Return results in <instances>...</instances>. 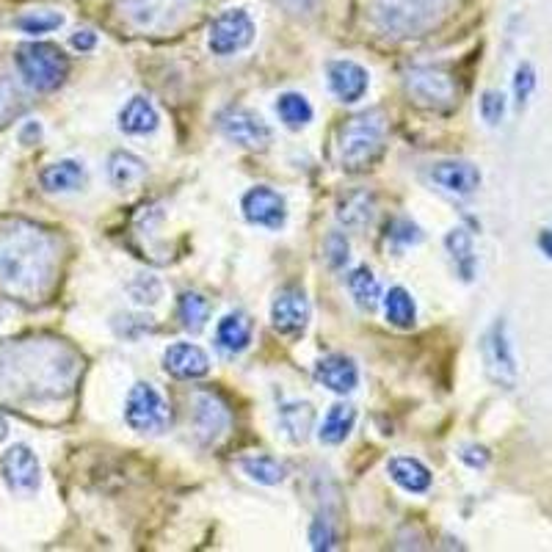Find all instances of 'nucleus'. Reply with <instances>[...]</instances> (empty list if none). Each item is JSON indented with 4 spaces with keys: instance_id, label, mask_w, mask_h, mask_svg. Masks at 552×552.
Wrapping results in <instances>:
<instances>
[{
    "instance_id": "1",
    "label": "nucleus",
    "mask_w": 552,
    "mask_h": 552,
    "mask_svg": "<svg viewBox=\"0 0 552 552\" xmlns=\"http://www.w3.org/2000/svg\"><path fill=\"white\" fill-rule=\"evenodd\" d=\"M53 241L31 224L14 221L0 230V293L31 301L42 296L53 276Z\"/></svg>"
},
{
    "instance_id": "2",
    "label": "nucleus",
    "mask_w": 552,
    "mask_h": 552,
    "mask_svg": "<svg viewBox=\"0 0 552 552\" xmlns=\"http://www.w3.org/2000/svg\"><path fill=\"white\" fill-rule=\"evenodd\" d=\"M384 114L381 111H365V114L351 116L340 127L337 150H340V163L348 172H365L379 161L384 152Z\"/></svg>"
},
{
    "instance_id": "3",
    "label": "nucleus",
    "mask_w": 552,
    "mask_h": 552,
    "mask_svg": "<svg viewBox=\"0 0 552 552\" xmlns=\"http://www.w3.org/2000/svg\"><path fill=\"white\" fill-rule=\"evenodd\" d=\"M448 9V0H376L370 17L381 31L392 36H417L437 23Z\"/></svg>"
},
{
    "instance_id": "4",
    "label": "nucleus",
    "mask_w": 552,
    "mask_h": 552,
    "mask_svg": "<svg viewBox=\"0 0 552 552\" xmlns=\"http://www.w3.org/2000/svg\"><path fill=\"white\" fill-rule=\"evenodd\" d=\"M14 64L20 69V78L34 92H53L69 75V58L64 50L50 42H25L17 47Z\"/></svg>"
},
{
    "instance_id": "5",
    "label": "nucleus",
    "mask_w": 552,
    "mask_h": 552,
    "mask_svg": "<svg viewBox=\"0 0 552 552\" xmlns=\"http://www.w3.org/2000/svg\"><path fill=\"white\" fill-rule=\"evenodd\" d=\"M481 354L486 376L495 381V384H500V387L514 390V384H517V357H514L511 334H508V326L503 318H497L486 329L481 343Z\"/></svg>"
},
{
    "instance_id": "6",
    "label": "nucleus",
    "mask_w": 552,
    "mask_h": 552,
    "mask_svg": "<svg viewBox=\"0 0 552 552\" xmlns=\"http://www.w3.org/2000/svg\"><path fill=\"white\" fill-rule=\"evenodd\" d=\"M125 423L138 434H161L169 423V406L147 381H138L130 387L125 401Z\"/></svg>"
},
{
    "instance_id": "7",
    "label": "nucleus",
    "mask_w": 552,
    "mask_h": 552,
    "mask_svg": "<svg viewBox=\"0 0 552 552\" xmlns=\"http://www.w3.org/2000/svg\"><path fill=\"white\" fill-rule=\"evenodd\" d=\"M254 42V23L243 9H227L221 12L213 25H210V36H207V47L216 56H232L241 53L243 47Z\"/></svg>"
},
{
    "instance_id": "8",
    "label": "nucleus",
    "mask_w": 552,
    "mask_h": 552,
    "mask_svg": "<svg viewBox=\"0 0 552 552\" xmlns=\"http://www.w3.org/2000/svg\"><path fill=\"white\" fill-rule=\"evenodd\" d=\"M406 89L417 103L428 105V108H450L456 103V83L442 69H412L406 78Z\"/></svg>"
},
{
    "instance_id": "9",
    "label": "nucleus",
    "mask_w": 552,
    "mask_h": 552,
    "mask_svg": "<svg viewBox=\"0 0 552 552\" xmlns=\"http://www.w3.org/2000/svg\"><path fill=\"white\" fill-rule=\"evenodd\" d=\"M219 130L224 136L241 144V147H249V150H263L271 144V127L265 125L263 116H257L249 108H230L219 116Z\"/></svg>"
},
{
    "instance_id": "10",
    "label": "nucleus",
    "mask_w": 552,
    "mask_h": 552,
    "mask_svg": "<svg viewBox=\"0 0 552 552\" xmlns=\"http://www.w3.org/2000/svg\"><path fill=\"white\" fill-rule=\"evenodd\" d=\"M271 323L285 337H299L310 323V301L301 288H282L271 304Z\"/></svg>"
},
{
    "instance_id": "11",
    "label": "nucleus",
    "mask_w": 552,
    "mask_h": 552,
    "mask_svg": "<svg viewBox=\"0 0 552 552\" xmlns=\"http://www.w3.org/2000/svg\"><path fill=\"white\" fill-rule=\"evenodd\" d=\"M0 470H3V481L12 492H36L39 481H42L39 459L28 445H12L6 450L3 461H0Z\"/></svg>"
},
{
    "instance_id": "12",
    "label": "nucleus",
    "mask_w": 552,
    "mask_h": 552,
    "mask_svg": "<svg viewBox=\"0 0 552 552\" xmlns=\"http://www.w3.org/2000/svg\"><path fill=\"white\" fill-rule=\"evenodd\" d=\"M241 207L246 221H252L257 227H265V230H279L285 224V219H288L285 199H282V194H276L274 188H268V185H257L252 191H246Z\"/></svg>"
},
{
    "instance_id": "13",
    "label": "nucleus",
    "mask_w": 552,
    "mask_h": 552,
    "mask_svg": "<svg viewBox=\"0 0 552 552\" xmlns=\"http://www.w3.org/2000/svg\"><path fill=\"white\" fill-rule=\"evenodd\" d=\"M191 423H194L196 437L202 439L205 445H210V442H219L227 434V428H230V412H227V406L216 395L199 392L194 398V417H191Z\"/></svg>"
},
{
    "instance_id": "14",
    "label": "nucleus",
    "mask_w": 552,
    "mask_h": 552,
    "mask_svg": "<svg viewBox=\"0 0 552 552\" xmlns=\"http://www.w3.org/2000/svg\"><path fill=\"white\" fill-rule=\"evenodd\" d=\"M368 83V69L357 64V61L340 58V61L329 64V89L343 103H359L365 97V92H368Z\"/></svg>"
},
{
    "instance_id": "15",
    "label": "nucleus",
    "mask_w": 552,
    "mask_h": 552,
    "mask_svg": "<svg viewBox=\"0 0 552 552\" xmlns=\"http://www.w3.org/2000/svg\"><path fill=\"white\" fill-rule=\"evenodd\" d=\"M163 368L174 379H202L210 373V357L194 343H174L163 351Z\"/></svg>"
},
{
    "instance_id": "16",
    "label": "nucleus",
    "mask_w": 552,
    "mask_h": 552,
    "mask_svg": "<svg viewBox=\"0 0 552 552\" xmlns=\"http://www.w3.org/2000/svg\"><path fill=\"white\" fill-rule=\"evenodd\" d=\"M431 180L448 194L470 196L481 185V172H478V166L467 161H442L431 169Z\"/></svg>"
},
{
    "instance_id": "17",
    "label": "nucleus",
    "mask_w": 552,
    "mask_h": 552,
    "mask_svg": "<svg viewBox=\"0 0 552 552\" xmlns=\"http://www.w3.org/2000/svg\"><path fill=\"white\" fill-rule=\"evenodd\" d=\"M315 379L337 395H348L359 384V370L345 354H329L315 365Z\"/></svg>"
},
{
    "instance_id": "18",
    "label": "nucleus",
    "mask_w": 552,
    "mask_h": 552,
    "mask_svg": "<svg viewBox=\"0 0 552 552\" xmlns=\"http://www.w3.org/2000/svg\"><path fill=\"white\" fill-rule=\"evenodd\" d=\"M252 318L246 312H230L216 326V343L227 354H241L252 343Z\"/></svg>"
},
{
    "instance_id": "19",
    "label": "nucleus",
    "mask_w": 552,
    "mask_h": 552,
    "mask_svg": "<svg viewBox=\"0 0 552 552\" xmlns=\"http://www.w3.org/2000/svg\"><path fill=\"white\" fill-rule=\"evenodd\" d=\"M161 122V116L155 111V105L147 97H133L127 100V105L119 111V130L127 136H147Z\"/></svg>"
},
{
    "instance_id": "20",
    "label": "nucleus",
    "mask_w": 552,
    "mask_h": 552,
    "mask_svg": "<svg viewBox=\"0 0 552 552\" xmlns=\"http://www.w3.org/2000/svg\"><path fill=\"white\" fill-rule=\"evenodd\" d=\"M387 472H390L392 481L398 483L403 492H409V495H423V492L431 489V470H428L423 461L395 456L387 464Z\"/></svg>"
},
{
    "instance_id": "21",
    "label": "nucleus",
    "mask_w": 552,
    "mask_h": 552,
    "mask_svg": "<svg viewBox=\"0 0 552 552\" xmlns=\"http://www.w3.org/2000/svg\"><path fill=\"white\" fill-rule=\"evenodd\" d=\"M354 423H357V409L351 403H334L318 428V439L323 445H340L351 437Z\"/></svg>"
},
{
    "instance_id": "22",
    "label": "nucleus",
    "mask_w": 552,
    "mask_h": 552,
    "mask_svg": "<svg viewBox=\"0 0 552 552\" xmlns=\"http://www.w3.org/2000/svg\"><path fill=\"white\" fill-rule=\"evenodd\" d=\"M39 180L50 194H67V191H78L86 183V169L78 161H58L47 166Z\"/></svg>"
},
{
    "instance_id": "23",
    "label": "nucleus",
    "mask_w": 552,
    "mask_h": 552,
    "mask_svg": "<svg viewBox=\"0 0 552 552\" xmlns=\"http://www.w3.org/2000/svg\"><path fill=\"white\" fill-rule=\"evenodd\" d=\"M279 426L293 442H307L315 426V409L307 401H288L279 406Z\"/></svg>"
},
{
    "instance_id": "24",
    "label": "nucleus",
    "mask_w": 552,
    "mask_h": 552,
    "mask_svg": "<svg viewBox=\"0 0 552 552\" xmlns=\"http://www.w3.org/2000/svg\"><path fill=\"white\" fill-rule=\"evenodd\" d=\"M445 246H448L450 257H453V263H456V271L464 282H472L475 279V265H478V257H475V249H472V238L470 232L456 230L448 232V238H445Z\"/></svg>"
},
{
    "instance_id": "25",
    "label": "nucleus",
    "mask_w": 552,
    "mask_h": 552,
    "mask_svg": "<svg viewBox=\"0 0 552 552\" xmlns=\"http://www.w3.org/2000/svg\"><path fill=\"white\" fill-rule=\"evenodd\" d=\"M373 210H376V202L373 196L365 194V191H357V194L345 196L340 207H337V219L340 224H345L348 230H362L373 221Z\"/></svg>"
},
{
    "instance_id": "26",
    "label": "nucleus",
    "mask_w": 552,
    "mask_h": 552,
    "mask_svg": "<svg viewBox=\"0 0 552 552\" xmlns=\"http://www.w3.org/2000/svg\"><path fill=\"white\" fill-rule=\"evenodd\" d=\"M241 470L252 478V481L263 483V486H279L288 478V467L282 461H276L274 456H265V453H257V456H243Z\"/></svg>"
},
{
    "instance_id": "27",
    "label": "nucleus",
    "mask_w": 552,
    "mask_h": 552,
    "mask_svg": "<svg viewBox=\"0 0 552 552\" xmlns=\"http://www.w3.org/2000/svg\"><path fill=\"white\" fill-rule=\"evenodd\" d=\"M384 315L395 329H412L417 321L412 293L406 288H390V293L384 296Z\"/></svg>"
},
{
    "instance_id": "28",
    "label": "nucleus",
    "mask_w": 552,
    "mask_h": 552,
    "mask_svg": "<svg viewBox=\"0 0 552 552\" xmlns=\"http://www.w3.org/2000/svg\"><path fill=\"white\" fill-rule=\"evenodd\" d=\"M348 290H351V296L357 301L362 310H376V304L381 301V288H379V279L373 276L368 265H359L351 271L348 276Z\"/></svg>"
},
{
    "instance_id": "29",
    "label": "nucleus",
    "mask_w": 552,
    "mask_h": 552,
    "mask_svg": "<svg viewBox=\"0 0 552 552\" xmlns=\"http://www.w3.org/2000/svg\"><path fill=\"white\" fill-rule=\"evenodd\" d=\"M147 174V166L141 158H136L133 152H116L108 161V177L116 188H130Z\"/></svg>"
},
{
    "instance_id": "30",
    "label": "nucleus",
    "mask_w": 552,
    "mask_h": 552,
    "mask_svg": "<svg viewBox=\"0 0 552 552\" xmlns=\"http://www.w3.org/2000/svg\"><path fill=\"white\" fill-rule=\"evenodd\" d=\"M177 315H180V323H183L188 332H202L207 318H210V301H207L202 293L188 290V293H183L180 301H177Z\"/></svg>"
},
{
    "instance_id": "31",
    "label": "nucleus",
    "mask_w": 552,
    "mask_h": 552,
    "mask_svg": "<svg viewBox=\"0 0 552 552\" xmlns=\"http://www.w3.org/2000/svg\"><path fill=\"white\" fill-rule=\"evenodd\" d=\"M276 114L290 127V130H301L312 122V105L307 103L304 94L285 92L276 100Z\"/></svg>"
},
{
    "instance_id": "32",
    "label": "nucleus",
    "mask_w": 552,
    "mask_h": 552,
    "mask_svg": "<svg viewBox=\"0 0 552 552\" xmlns=\"http://www.w3.org/2000/svg\"><path fill=\"white\" fill-rule=\"evenodd\" d=\"M191 0H127V12L136 17L141 25H152L155 17L174 14V9H183Z\"/></svg>"
},
{
    "instance_id": "33",
    "label": "nucleus",
    "mask_w": 552,
    "mask_h": 552,
    "mask_svg": "<svg viewBox=\"0 0 552 552\" xmlns=\"http://www.w3.org/2000/svg\"><path fill=\"white\" fill-rule=\"evenodd\" d=\"M17 28L23 31V34L39 36V34H50V31H56L64 25V14L58 12H28L23 17H17Z\"/></svg>"
},
{
    "instance_id": "34",
    "label": "nucleus",
    "mask_w": 552,
    "mask_h": 552,
    "mask_svg": "<svg viewBox=\"0 0 552 552\" xmlns=\"http://www.w3.org/2000/svg\"><path fill=\"white\" fill-rule=\"evenodd\" d=\"M310 541L312 550L326 552L337 547V528H334V519L329 514H318L310 528Z\"/></svg>"
},
{
    "instance_id": "35",
    "label": "nucleus",
    "mask_w": 552,
    "mask_h": 552,
    "mask_svg": "<svg viewBox=\"0 0 552 552\" xmlns=\"http://www.w3.org/2000/svg\"><path fill=\"white\" fill-rule=\"evenodd\" d=\"M533 92H536V69L528 61H522L517 72H514V100H517V108H525Z\"/></svg>"
},
{
    "instance_id": "36",
    "label": "nucleus",
    "mask_w": 552,
    "mask_h": 552,
    "mask_svg": "<svg viewBox=\"0 0 552 552\" xmlns=\"http://www.w3.org/2000/svg\"><path fill=\"white\" fill-rule=\"evenodd\" d=\"M506 116V97L500 92H483L481 97V119L489 127H497Z\"/></svg>"
},
{
    "instance_id": "37",
    "label": "nucleus",
    "mask_w": 552,
    "mask_h": 552,
    "mask_svg": "<svg viewBox=\"0 0 552 552\" xmlns=\"http://www.w3.org/2000/svg\"><path fill=\"white\" fill-rule=\"evenodd\" d=\"M387 238L403 243V246H414V243L423 241V232H420V227L412 224L409 219H395L390 227H387Z\"/></svg>"
},
{
    "instance_id": "38",
    "label": "nucleus",
    "mask_w": 552,
    "mask_h": 552,
    "mask_svg": "<svg viewBox=\"0 0 552 552\" xmlns=\"http://www.w3.org/2000/svg\"><path fill=\"white\" fill-rule=\"evenodd\" d=\"M130 293L138 304H155L161 299V282L155 276H138L136 282L130 285Z\"/></svg>"
},
{
    "instance_id": "39",
    "label": "nucleus",
    "mask_w": 552,
    "mask_h": 552,
    "mask_svg": "<svg viewBox=\"0 0 552 552\" xmlns=\"http://www.w3.org/2000/svg\"><path fill=\"white\" fill-rule=\"evenodd\" d=\"M326 260L332 268H340V265L348 263V241H345L343 232H332L326 238Z\"/></svg>"
},
{
    "instance_id": "40",
    "label": "nucleus",
    "mask_w": 552,
    "mask_h": 552,
    "mask_svg": "<svg viewBox=\"0 0 552 552\" xmlns=\"http://www.w3.org/2000/svg\"><path fill=\"white\" fill-rule=\"evenodd\" d=\"M459 459L472 470H483L489 464V450L481 448V445H467V448H461Z\"/></svg>"
},
{
    "instance_id": "41",
    "label": "nucleus",
    "mask_w": 552,
    "mask_h": 552,
    "mask_svg": "<svg viewBox=\"0 0 552 552\" xmlns=\"http://www.w3.org/2000/svg\"><path fill=\"white\" fill-rule=\"evenodd\" d=\"M94 45H97V34H94V31H78V34H72V47H75V50L86 53V50H92Z\"/></svg>"
},
{
    "instance_id": "42",
    "label": "nucleus",
    "mask_w": 552,
    "mask_h": 552,
    "mask_svg": "<svg viewBox=\"0 0 552 552\" xmlns=\"http://www.w3.org/2000/svg\"><path fill=\"white\" fill-rule=\"evenodd\" d=\"M279 3H282L285 9H290L293 14H310L318 0H279Z\"/></svg>"
},
{
    "instance_id": "43",
    "label": "nucleus",
    "mask_w": 552,
    "mask_h": 552,
    "mask_svg": "<svg viewBox=\"0 0 552 552\" xmlns=\"http://www.w3.org/2000/svg\"><path fill=\"white\" fill-rule=\"evenodd\" d=\"M39 136H42V127L36 125V122H28V125L23 127V133H20L23 144H31V138H39Z\"/></svg>"
},
{
    "instance_id": "44",
    "label": "nucleus",
    "mask_w": 552,
    "mask_h": 552,
    "mask_svg": "<svg viewBox=\"0 0 552 552\" xmlns=\"http://www.w3.org/2000/svg\"><path fill=\"white\" fill-rule=\"evenodd\" d=\"M539 249L544 252V257H550L552 260V230H544L539 235Z\"/></svg>"
},
{
    "instance_id": "45",
    "label": "nucleus",
    "mask_w": 552,
    "mask_h": 552,
    "mask_svg": "<svg viewBox=\"0 0 552 552\" xmlns=\"http://www.w3.org/2000/svg\"><path fill=\"white\" fill-rule=\"evenodd\" d=\"M6 437V420H3V417H0V439Z\"/></svg>"
}]
</instances>
